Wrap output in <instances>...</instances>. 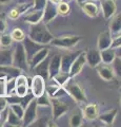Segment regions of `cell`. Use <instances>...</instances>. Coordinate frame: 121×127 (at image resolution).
<instances>
[{"label": "cell", "mask_w": 121, "mask_h": 127, "mask_svg": "<svg viewBox=\"0 0 121 127\" xmlns=\"http://www.w3.org/2000/svg\"><path fill=\"white\" fill-rule=\"evenodd\" d=\"M29 37L32 40L41 43V45H49L54 38L52 33L48 30L45 23H43L42 21L32 25V27L30 28Z\"/></svg>", "instance_id": "cell-1"}, {"label": "cell", "mask_w": 121, "mask_h": 127, "mask_svg": "<svg viewBox=\"0 0 121 127\" xmlns=\"http://www.w3.org/2000/svg\"><path fill=\"white\" fill-rule=\"evenodd\" d=\"M62 87H63V89L65 90V92L71 95L76 102L86 103V96H85L82 88H81L80 85L78 84L73 77L69 78Z\"/></svg>", "instance_id": "cell-2"}, {"label": "cell", "mask_w": 121, "mask_h": 127, "mask_svg": "<svg viewBox=\"0 0 121 127\" xmlns=\"http://www.w3.org/2000/svg\"><path fill=\"white\" fill-rule=\"evenodd\" d=\"M12 65L19 68L21 71H28L29 70V63L26 59V54L24 51V48L21 41L17 43V46L15 47V50L13 51V62Z\"/></svg>", "instance_id": "cell-3"}, {"label": "cell", "mask_w": 121, "mask_h": 127, "mask_svg": "<svg viewBox=\"0 0 121 127\" xmlns=\"http://www.w3.org/2000/svg\"><path fill=\"white\" fill-rule=\"evenodd\" d=\"M37 108L38 105L36 102V97H35L24 108V113L22 117V126L32 125V123L37 119Z\"/></svg>", "instance_id": "cell-4"}, {"label": "cell", "mask_w": 121, "mask_h": 127, "mask_svg": "<svg viewBox=\"0 0 121 127\" xmlns=\"http://www.w3.org/2000/svg\"><path fill=\"white\" fill-rule=\"evenodd\" d=\"M81 37L80 36H75V35H66V36H61V37H57V38H53L52 41L50 43H52L54 47H58V48H72L75 45H77L80 41Z\"/></svg>", "instance_id": "cell-5"}, {"label": "cell", "mask_w": 121, "mask_h": 127, "mask_svg": "<svg viewBox=\"0 0 121 127\" xmlns=\"http://www.w3.org/2000/svg\"><path fill=\"white\" fill-rule=\"evenodd\" d=\"M23 48H24V51H25V54H26V59H28V63L31 61V58L34 56V54L39 51L40 49H42L45 45H41V43H38L36 41L32 40L29 36L28 37H24L23 40L21 41Z\"/></svg>", "instance_id": "cell-6"}, {"label": "cell", "mask_w": 121, "mask_h": 127, "mask_svg": "<svg viewBox=\"0 0 121 127\" xmlns=\"http://www.w3.org/2000/svg\"><path fill=\"white\" fill-rule=\"evenodd\" d=\"M51 98V106L53 109V119L58 120L60 117H62L64 113L69 111L68 104L63 103L58 97H50Z\"/></svg>", "instance_id": "cell-7"}, {"label": "cell", "mask_w": 121, "mask_h": 127, "mask_svg": "<svg viewBox=\"0 0 121 127\" xmlns=\"http://www.w3.org/2000/svg\"><path fill=\"white\" fill-rule=\"evenodd\" d=\"M45 86L46 85H45L44 78L39 76V75H35V76L32 77V79H31L30 90H31V92L34 94V96L37 97L45 92Z\"/></svg>", "instance_id": "cell-8"}, {"label": "cell", "mask_w": 121, "mask_h": 127, "mask_svg": "<svg viewBox=\"0 0 121 127\" xmlns=\"http://www.w3.org/2000/svg\"><path fill=\"white\" fill-rule=\"evenodd\" d=\"M21 74V70L13 65L0 66V82L4 83L10 78H15Z\"/></svg>", "instance_id": "cell-9"}, {"label": "cell", "mask_w": 121, "mask_h": 127, "mask_svg": "<svg viewBox=\"0 0 121 127\" xmlns=\"http://www.w3.org/2000/svg\"><path fill=\"white\" fill-rule=\"evenodd\" d=\"M57 15H58L57 3H54V2L48 0L44 9H43V16H42L41 21L46 25V23H49L50 21H52L53 19H55Z\"/></svg>", "instance_id": "cell-10"}, {"label": "cell", "mask_w": 121, "mask_h": 127, "mask_svg": "<svg viewBox=\"0 0 121 127\" xmlns=\"http://www.w3.org/2000/svg\"><path fill=\"white\" fill-rule=\"evenodd\" d=\"M85 64H86V61H85V52H82V51H81L80 54L78 55V56L75 58V61L73 62L71 68H69V73L71 75V77H74V76H76V75L79 74Z\"/></svg>", "instance_id": "cell-11"}, {"label": "cell", "mask_w": 121, "mask_h": 127, "mask_svg": "<svg viewBox=\"0 0 121 127\" xmlns=\"http://www.w3.org/2000/svg\"><path fill=\"white\" fill-rule=\"evenodd\" d=\"M30 91V86L28 84V77L24 75H18L16 77V86H15V93L19 96H23Z\"/></svg>", "instance_id": "cell-12"}, {"label": "cell", "mask_w": 121, "mask_h": 127, "mask_svg": "<svg viewBox=\"0 0 121 127\" xmlns=\"http://www.w3.org/2000/svg\"><path fill=\"white\" fill-rule=\"evenodd\" d=\"M42 16H43V10L30 9L23 15V20L31 23V25H35V23H38L42 20Z\"/></svg>", "instance_id": "cell-13"}, {"label": "cell", "mask_w": 121, "mask_h": 127, "mask_svg": "<svg viewBox=\"0 0 121 127\" xmlns=\"http://www.w3.org/2000/svg\"><path fill=\"white\" fill-rule=\"evenodd\" d=\"M85 61L89 67L96 68L101 63L100 51L98 49H88L87 52H85Z\"/></svg>", "instance_id": "cell-14"}, {"label": "cell", "mask_w": 121, "mask_h": 127, "mask_svg": "<svg viewBox=\"0 0 121 127\" xmlns=\"http://www.w3.org/2000/svg\"><path fill=\"white\" fill-rule=\"evenodd\" d=\"M49 63H50V58L45 57L43 61L40 62L38 65H36L33 68L35 75H39V76L43 77L45 82L49 79Z\"/></svg>", "instance_id": "cell-15"}, {"label": "cell", "mask_w": 121, "mask_h": 127, "mask_svg": "<svg viewBox=\"0 0 121 127\" xmlns=\"http://www.w3.org/2000/svg\"><path fill=\"white\" fill-rule=\"evenodd\" d=\"M96 68H97V72H98L99 76L102 79H104V81L108 82V81H112V79L114 78V76H115L114 70H113V68L110 65L100 63Z\"/></svg>", "instance_id": "cell-16"}, {"label": "cell", "mask_w": 121, "mask_h": 127, "mask_svg": "<svg viewBox=\"0 0 121 127\" xmlns=\"http://www.w3.org/2000/svg\"><path fill=\"white\" fill-rule=\"evenodd\" d=\"M100 5L105 19H110L115 15L116 9H117L115 1H113V0H101Z\"/></svg>", "instance_id": "cell-17"}, {"label": "cell", "mask_w": 121, "mask_h": 127, "mask_svg": "<svg viewBox=\"0 0 121 127\" xmlns=\"http://www.w3.org/2000/svg\"><path fill=\"white\" fill-rule=\"evenodd\" d=\"M81 51H76V52H72L69 54H65L61 56V63H60V70L64 71V72H69V68H71L73 62L75 58L80 54Z\"/></svg>", "instance_id": "cell-18"}, {"label": "cell", "mask_w": 121, "mask_h": 127, "mask_svg": "<svg viewBox=\"0 0 121 127\" xmlns=\"http://www.w3.org/2000/svg\"><path fill=\"white\" fill-rule=\"evenodd\" d=\"M49 52H50V49H49V47H46V46H44L42 49L37 51V52L34 54V56L31 58V61L29 62V67L31 69H33L36 65H38V64L43 61L45 57L49 56Z\"/></svg>", "instance_id": "cell-19"}, {"label": "cell", "mask_w": 121, "mask_h": 127, "mask_svg": "<svg viewBox=\"0 0 121 127\" xmlns=\"http://www.w3.org/2000/svg\"><path fill=\"white\" fill-rule=\"evenodd\" d=\"M60 63H61V55H54L50 58L49 63V78L52 79L55 75L60 71Z\"/></svg>", "instance_id": "cell-20"}, {"label": "cell", "mask_w": 121, "mask_h": 127, "mask_svg": "<svg viewBox=\"0 0 121 127\" xmlns=\"http://www.w3.org/2000/svg\"><path fill=\"white\" fill-rule=\"evenodd\" d=\"M112 42V34L110 31L103 32L101 33L98 37V42H97V46H98V50H104L106 48H110Z\"/></svg>", "instance_id": "cell-21"}, {"label": "cell", "mask_w": 121, "mask_h": 127, "mask_svg": "<svg viewBox=\"0 0 121 127\" xmlns=\"http://www.w3.org/2000/svg\"><path fill=\"white\" fill-rule=\"evenodd\" d=\"M81 5V9L84 12L85 14L89 17H96L97 15L99 13V10H98V5L94 2H91V1H84L82 3H80Z\"/></svg>", "instance_id": "cell-22"}, {"label": "cell", "mask_w": 121, "mask_h": 127, "mask_svg": "<svg viewBox=\"0 0 121 127\" xmlns=\"http://www.w3.org/2000/svg\"><path fill=\"white\" fill-rule=\"evenodd\" d=\"M100 56H101V63L111 65L112 62L114 61V58L117 56L116 49H113V48L110 47V48H106V49H104V50H101Z\"/></svg>", "instance_id": "cell-23"}, {"label": "cell", "mask_w": 121, "mask_h": 127, "mask_svg": "<svg viewBox=\"0 0 121 127\" xmlns=\"http://www.w3.org/2000/svg\"><path fill=\"white\" fill-rule=\"evenodd\" d=\"M117 112H118L117 109H112V110H108L102 114H98L97 118L102 123H104L105 125H113V123L115 121V118L117 116Z\"/></svg>", "instance_id": "cell-24"}, {"label": "cell", "mask_w": 121, "mask_h": 127, "mask_svg": "<svg viewBox=\"0 0 121 127\" xmlns=\"http://www.w3.org/2000/svg\"><path fill=\"white\" fill-rule=\"evenodd\" d=\"M98 114H99V108L97 104H89L85 106L83 110V117L86 118L87 120H95L98 117Z\"/></svg>", "instance_id": "cell-25"}, {"label": "cell", "mask_w": 121, "mask_h": 127, "mask_svg": "<svg viewBox=\"0 0 121 127\" xmlns=\"http://www.w3.org/2000/svg\"><path fill=\"white\" fill-rule=\"evenodd\" d=\"M13 51L11 49H0V66L12 65Z\"/></svg>", "instance_id": "cell-26"}, {"label": "cell", "mask_w": 121, "mask_h": 127, "mask_svg": "<svg viewBox=\"0 0 121 127\" xmlns=\"http://www.w3.org/2000/svg\"><path fill=\"white\" fill-rule=\"evenodd\" d=\"M5 123H7L11 126H22V120L10 109V107H9V111H7V117H6Z\"/></svg>", "instance_id": "cell-27"}, {"label": "cell", "mask_w": 121, "mask_h": 127, "mask_svg": "<svg viewBox=\"0 0 121 127\" xmlns=\"http://www.w3.org/2000/svg\"><path fill=\"white\" fill-rule=\"evenodd\" d=\"M121 30V15H116L110 23L111 34H119Z\"/></svg>", "instance_id": "cell-28"}, {"label": "cell", "mask_w": 121, "mask_h": 127, "mask_svg": "<svg viewBox=\"0 0 121 127\" xmlns=\"http://www.w3.org/2000/svg\"><path fill=\"white\" fill-rule=\"evenodd\" d=\"M69 78H71V75H69V72H64V71H61V70H60L59 72H58L52 79L56 83V84H58L59 86L62 87L66 82L69 81Z\"/></svg>", "instance_id": "cell-29"}, {"label": "cell", "mask_w": 121, "mask_h": 127, "mask_svg": "<svg viewBox=\"0 0 121 127\" xmlns=\"http://www.w3.org/2000/svg\"><path fill=\"white\" fill-rule=\"evenodd\" d=\"M15 86H16V77L10 78L4 82V95H10L15 93Z\"/></svg>", "instance_id": "cell-30"}, {"label": "cell", "mask_w": 121, "mask_h": 127, "mask_svg": "<svg viewBox=\"0 0 121 127\" xmlns=\"http://www.w3.org/2000/svg\"><path fill=\"white\" fill-rule=\"evenodd\" d=\"M11 37L13 40L15 41H22L23 40V38L25 37V34H24V32H23L20 28H15V29H13V31L11 32Z\"/></svg>", "instance_id": "cell-31"}, {"label": "cell", "mask_w": 121, "mask_h": 127, "mask_svg": "<svg viewBox=\"0 0 121 127\" xmlns=\"http://www.w3.org/2000/svg\"><path fill=\"white\" fill-rule=\"evenodd\" d=\"M36 102L38 106H44V107H50L51 106V98L48 95V93L44 92L43 94L39 95L36 97Z\"/></svg>", "instance_id": "cell-32"}, {"label": "cell", "mask_w": 121, "mask_h": 127, "mask_svg": "<svg viewBox=\"0 0 121 127\" xmlns=\"http://www.w3.org/2000/svg\"><path fill=\"white\" fill-rule=\"evenodd\" d=\"M82 114L81 113H75L73 114L71 120H69V125H71L72 127H79L81 126V124H82Z\"/></svg>", "instance_id": "cell-33"}, {"label": "cell", "mask_w": 121, "mask_h": 127, "mask_svg": "<svg viewBox=\"0 0 121 127\" xmlns=\"http://www.w3.org/2000/svg\"><path fill=\"white\" fill-rule=\"evenodd\" d=\"M57 11H58V14L60 15H68L69 13V3H65V2H58L57 3Z\"/></svg>", "instance_id": "cell-34"}, {"label": "cell", "mask_w": 121, "mask_h": 127, "mask_svg": "<svg viewBox=\"0 0 121 127\" xmlns=\"http://www.w3.org/2000/svg\"><path fill=\"white\" fill-rule=\"evenodd\" d=\"M10 109L22 120L23 113H24V108H23L20 104H11L10 105Z\"/></svg>", "instance_id": "cell-35"}, {"label": "cell", "mask_w": 121, "mask_h": 127, "mask_svg": "<svg viewBox=\"0 0 121 127\" xmlns=\"http://www.w3.org/2000/svg\"><path fill=\"white\" fill-rule=\"evenodd\" d=\"M112 68L114 70V73L117 76H120V72H121V59L120 56H116L114 58V61L112 62Z\"/></svg>", "instance_id": "cell-36"}, {"label": "cell", "mask_w": 121, "mask_h": 127, "mask_svg": "<svg viewBox=\"0 0 121 127\" xmlns=\"http://www.w3.org/2000/svg\"><path fill=\"white\" fill-rule=\"evenodd\" d=\"M33 98H35V96H34V94L31 92V90L29 91L28 93H26L25 95H23V96H21V101H20V105L23 107V108H25L26 106H28L30 103H31V101L33 100Z\"/></svg>", "instance_id": "cell-37"}, {"label": "cell", "mask_w": 121, "mask_h": 127, "mask_svg": "<svg viewBox=\"0 0 121 127\" xmlns=\"http://www.w3.org/2000/svg\"><path fill=\"white\" fill-rule=\"evenodd\" d=\"M5 98H6V102L7 104H20V101H21V96H19L16 93H12L10 95H5Z\"/></svg>", "instance_id": "cell-38"}, {"label": "cell", "mask_w": 121, "mask_h": 127, "mask_svg": "<svg viewBox=\"0 0 121 127\" xmlns=\"http://www.w3.org/2000/svg\"><path fill=\"white\" fill-rule=\"evenodd\" d=\"M12 41H13V39H12L11 35L2 34L0 36V45L2 47H10L12 45Z\"/></svg>", "instance_id": "cell-39"}, {"label": "cell", "mask_w": 121, "mask_h": 127, "mask_svg": "<svg viewBox=\"0 0 121 127\" xmlns=\"http://www.w3.org/2000/svg\"><path fill=\"white\" fill-rule=\"evenodd\" d=\"M48 0H35L33 2V10H43Z\"/></svg>", "instance_id": "cell-40"}, {"label": "cell", "mask_w": 121, "mask_h": 127, "mask_svg": "<svg viewBox=\"0 0 121 127\" xmlns=\"http://www.w3.org/2000/svg\"><path fill=\"white\" fill-rule=\"evenodd\" d=\"M120 45H121V38H120V36L112 38V42H111V46H110L111 48H113V49H118V48H120Z\"/></svg>", "instance_id": "cell-41"}, {"label": "cell", "mask_w": 121, "mask_h": 127, "mask_svg": "<svg viewBox=\"0 0 121 127\" xmlns=\"http://www.w3.org/2000/svg\"><path fill=\"white\" fill-rule=\"evenodd\" d=\"M7 107V102L5 98V95H0V111Z\"/></svg>", "instance_id": "cell-42"}, {"label": "cell", "mask_w": 121, "mask_h": 127, "mask_svg": "<svg viewBox=\"0 0 121 127\" xmlns=\"http://www.w3.org/2000/svg\"><path fill=\"white\" fill-rule=\"evenodd\" d=\"M6 29V23L4 21V19L0 18V33H3Z\"/></svg>", "instance_id": "cell-43"}, {"label": "cell", "mask_w": 121, "mask_h": 127, "mask_svg": "<svg viewBox=\"0 0 121 127\" xmlns=\"http://www.w3.org/2000/svg\"><path fill=\"white\" fill-rule=\"evenodd\" d=\"M0 95H4V83L0 82Z\"/></svg>", "instance_id": "cell-44"}, {"label": "cell", "mask_w": 121, "mask_h": 127, "mask_svg": "<svg viewBox=\"0 0 121 127\" xmlns=\"http://www.w3.org/2000/svg\"><path fill=\"white\" fill-rule=\"evenodd\" d=\"M12 1V0H0V4H5V3Z\"/></svg>", "instance_id": "cell-45"}, {"label": "cell", "mask_w": 121, "mask_h": 127, "mask_svg": "<svg viewBox=\"0 0 121 127\" xmlns=\"http://www.w3.org/2000/svg\"><path fill=\"white\" fill-rule=\"evenodd\" d=\"M49 1H52V2H54V3H58V2H60L61 0H49Z\"/></svg>", "instance_id": "cell-46"}, {"label": "cell", "mask_w": 121, "mask_h": 127, "mask_svg": "<svg viewBox=\"0 0 121 127\" xmlns=\"http://www.w3.org/2000/svg\"><path fill=\"white\" fill-rule=\"evenodd\" d=\"M77 1H78V3L80 4V3H82V2H84V1H86V0H77Z\"/></svg>", "instance_id": "cell-47"}, {"label": "cell", "mask_w": 121, "mask_h": 127, "mask_svg": "<svg viewBox=\"0 0 121 127\" xmlns=\"http://www.w3.org/2000/svg\"><path fill=\"white\" fill-rule=\"evenodd\" d=\"M62 2H65V3H69V1H72V0H61Z\"/></svg>", "instance_id": "cell-48"}, {"label": "cell", "mask_w": 121, "mask_h": 127, "mask_svg": "<svg viewBox=\"0 0 121 127\" xmlns=\"http://www.w3.org/2000/svg\"><path fill=\"white\" fill-rule=\"evenodd\" d=\"M113 1H116V0H113Z\"/></svg>", "instance_id": "cell-49"}, {"label": "cell", "mask_w": 121, "mask_h": 127, "mask_svg": "<svg viewBox=\"0 0 121 127\" xmlns=\"http://www.w3.org/2000/svg\"><path fill=\"white\" fill-rule=\"evenodd\" d=\"M92 1H95V0H92Z\"/></svg>", "instance_id": "cell-50"}]
</instances>
